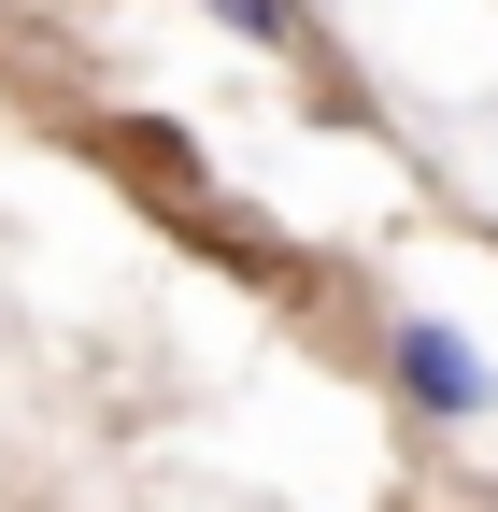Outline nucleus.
<instances>
[{"mask_svg": "<svg viewBox=\"0 0 498 512\" xmlns=\"http://www.w3.org/2000/svg\"><path fill=\"white\" fill-rule=\"evenodd\" d=\"M385 384H399V413H413V427H484V413H498L484 342L456 328V313H427V299L385 313Z\"/></svg>", "mask_w": 498, "mask_h": 512, "instance_id": "obj_1", "label": "nucleus"}, {"mask_svg": "<svg viewBox=\"0 0 498 512\" xmlns=\"http://www.w3.org/2000/svg\"><path fill=\"white\" fill-rule=\"evenodd\" d=\"M200 15L228 43H257V57H314V15H299V0H200Z\"/></svg>", "mask_w": 498, "mask_h": 512, "instance_id": "obj_2", "label": "nucleus"}]
</instances>
